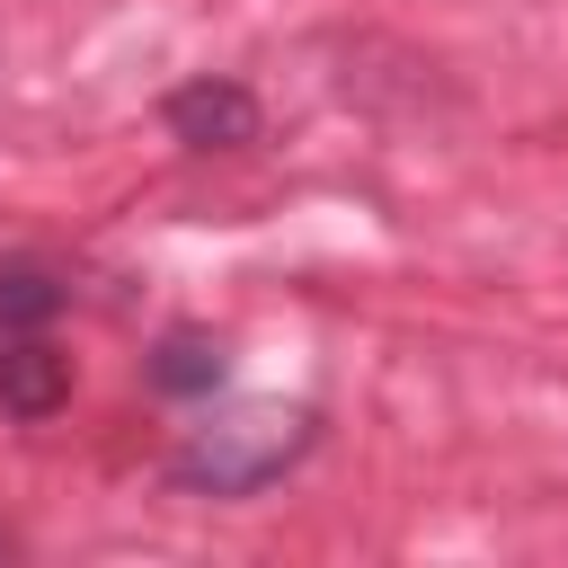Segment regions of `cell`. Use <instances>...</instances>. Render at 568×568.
I'll return each instance as SVG.
<instances>
[{
	"label": "cell",
	"instance_id": "5b68a950",
	"mask_svg": "<svg viewBox=\"0 0 568 568\" xmlns=\"http://www.w3.org/2000/svg\"><path fill=\"white\" fill-rule=\"evenodd\" d=\"M62 311V275L44 257H0V337H27Z\"/></svg>",
	"mask_w": 568,
	"mask_h": 568
},
{
	"label": "cell",
	"instance_id": "7a4b0ae2",
	"mask_svg": "<svg viewBox=\"0 0 568 568\" xmlns=\"http://www.w3.org/2000/svg\"><path fill=\"white\" fill-rule=\"evenodd\" d=\"M160 115H169V133L186 151H240V142H257V98L240 80H186V89L160 98Z\"/></svg>",
	"mask_w": 568,
	"mask_h": 568
},
{
	"label": "cell",
	"instance_id": "277c9868",
	"mask_svg": "<svg viewBox=\"0 0 568 568\" xmlns=\"http://www.w3.org/2000/svg\"><path fill=\"white\" fill-rule=\"evenodd\" d=\"M222 373H231V355H222V337H204V328H169L160 355H151V382H160L169 399H204V390H222Z\"/></svg>",
	"mask_w": 568,
	"mask_h": 568
},
{
	"label": "cell",
	"instance_id": "3957f363",
	"mask_svg": "<svg viewBox=\"0 0 568 568\" xmlns=\"http://www.w3.org/2000/svg\"><path fill=\"white\" fill-rule=\"evenodd\" d=\"M62 399H71V355L44 346L36 328L0 337V417H53Z\"/></svg>",
	"mask_w": 568,
	"mask_h": 568
},
{
	"label": "cell",
	"instance_id": "6da1fadb",
	"mask_svg": "<svg viewBox=\"0 0 568 568\" xmlns=\"http://www.w3.org/2000/svg\"><path fill=\"white\" fill-rule=\"evenodd\" d=\"M302 444H311V417H302V408H240V417L204 426V435L178 453V479H186V488H213V497H248V488H266L284 462H302Z\"/></svg>",
	"mask_w": 568,
	"mask_h": 568
}]
</instances>
